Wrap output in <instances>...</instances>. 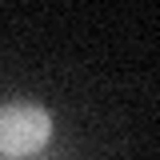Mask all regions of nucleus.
Listing matches in <instances>:
<instances>
[{
  "mask_svg": "<svg viewBox=\"0 0 160 160\" xmlns=\"http://www.w3.org/2000/svg\"><path fill=\"white\" fill-rule=\"evenodd\" d=\"M52 140V116L40 104L12 100L0 108V152L4 156H32Z\"/></svg>",
  "mask_w": 160,
  "mask_h": 160,
  "instance_id": "nucleus-1",
  "label": "nucleus"
}]
</instances>
